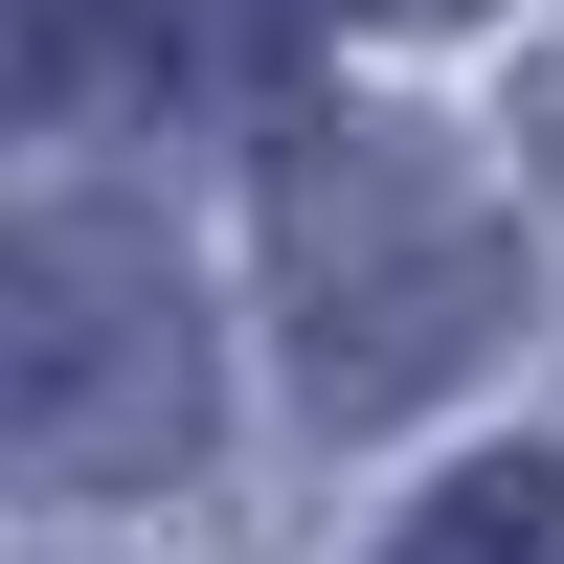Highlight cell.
Instances as JSON below:
<instances>
[{
	"mask_svg": "<svg viewBox=\"0 0 564 564\" xmlns=\"http://www.w3.org/2000/svg\"><path fill=\"white\" fill-rule=\"evenodd\" d=\"M542 159H564V68H542Z\"/></svg>",
	"mask_w": 564,
	"mask_h": 564,
	"instance_id": "obj_6",
	"label": "cell"
},
{
	"mask_svg": "<svg viewBox=\"0 0 564 564\" xmlns=\"http://www.w3.org/2000/svg\"><path fill=\"white\" fill-rule=\"evenodd\" d=\"M339 23H475V0H339Z\"/></svg>",
	"mask_w": 564,
	"mask_h": 564,
	"instance_id": "obj_5",
	"label": "cell"
},
{
	"mask_svg": "<svg viewBox=\"0 0 564 564\" xmlns=\"http://www.w3.org/2000/svg\"><path fill=\"white\" fill-rule=\"evenodd\" d=\"M271 339H294V384L339 406V430H384V406H452L497 339H520V226H497V181L452 159V135H294L271 159Z\"/></svg>",
	"mask_w": 564,
	"mask_h": 564,
	"instance_id": "obj_1",
	"label": "cell"
},
{
	"mask_svg": "<svg viewBox=\"0 0 564 564\" xmlns=\"http://www.w3.org/2000/svg\"><path fill=\"white\" fill-rule=\"evenodd\" d=\"M384 564H564V452H475L384 520Z\"/></svg>",
	"mask_w": 564,
	"mask_h": 564,
	"instance_id": "obj_3",
	"label": "cell"
},
{
	"mask_svg": "<svg viewBox=\"0 0 564 564\" xmlns=\"http://www.w3.org/2000/svg\"><path fill=\"white\" fill-rule=\"evenodd\" d=\"M204 452V294L113 204L0 226V475L45 497H159Z\"/></svg>",
	"mask_w": 564,
	"mask_h": 564,
	"instance_id": "obj_2",
	"label": "cell"
},
{
	"mask_svg": "<svg viewBox=\"0 0 564 564\" xmlns=\"http://www.w3.org/2000/svg\"><path fill=\"white\" fill-rule=\"evenodd\" d=\"M23 90H68V45H45L23 0H0V113H23Z\"/></svg>",
	"mask_w": 564,
	"mask_h": 564,
	"instance_id": "obj_4",
	"label": "cell"
}]
</instances>
